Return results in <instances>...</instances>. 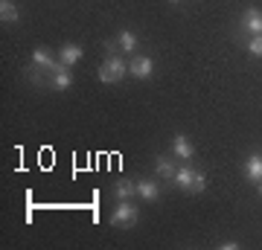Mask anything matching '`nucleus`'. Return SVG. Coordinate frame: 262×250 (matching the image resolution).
Listing matches in <instances>:
<instances>
[{
    "mask_svg": "<svg viewBox=\"0 0 262 250\" xmlns=\"http://www.w3.org/2000/svg\"><path fill=\"white\" fill-rule=\"evenodd\" d=\"M222 250H239V241H225V244H222Z\"/></svg>",
    "mask_w": 262,
    "mask_h": 250,
    "instance_id": "a211bd4d",
    "label": "nucleus"
},
{
    "mask_svg": "<svg viewBox=\"0 0 262 250\" xmlns=\"http://www.w3.org/2000/svg\"><path fill=\"white\" fill-rule=\"evenodd\" d=\"M0 20L3 24H18L20 20V12L12 0H0Z\"/></svg>",
    "mask_w": 262,
    "mask_h": 250,
    "instance_id": "2eb2a0df",
    "label": "nucleus"
},
{
    "mask_svg": "<svg viewBox=\"0 0 262 250\" xmlns=\"http://www.w3.org/2000/svg\"><path fill=\"white\" fill-rule=\"evenodd\" d=\"M82 56H84V50L79 44H61L58 47V61L64 67H76L82 61Z\"/></svg>",
    "mask_w": 262,
    "mask_h": 250,
    "instance_id": "0eeeda50",
    "label": "nucleus"
},
{
    "mask_svg": "<svg viewBox=\"0 0 262 250\" xmlns=\"http://www.w3.org/2000/svg\"><path fill=\"white\" fill-rule=\"evenodd\" d=\"M73 84V73H70V67H61V70H56V73L50 76V87L53 90H67Z\"/></svg>",
    "mask_w": 262,
    "mask_h": 250,
    "instance_id": "4468645a",
    "label": "nucleus"
},
{
    "mask_svg": "<svg viewBox=\"0 0 262 250\" xmlns=\"http://www.w3.org/2000/svg\"><path fill=\"white\" fill-rule=\"evenodd\" d=\"M137 195H140L143 201H158V198H160L158 180H151V177H140V180H137Z\"/></svg>",
    "mask_w": 262,
    "mask_h": 250,
    "instance_id": "9b49d317",
    "label": "nucleus"
},
{
    "mask_svg": "<svg viewBox=\"0 0 262 250\" xmlns=\"http://www.w3.org/2000/svg\"><path fill=\"white\" fill-rule=\"evenodd\" d=\"M155 172H158L160 180H172V177H175V163H172V157L158 154V157H155Z\"/></svg>",
    "mask_w": 262,
    "mask_h": 250,
    "instance_id": "f8f14e48",
    "label": "nucleus"
},
{
    "mask_svg": "<svg viewBox=\"0 0 262 250\" xmlns=\"http://www.w3.org/2000/svg\"><path fill=\"white\" fill-rule=\"evenodd\" d=\"M128 73L134 76V79H151V73H155V61H151L149 56H134L128 61Z\"/></svg>",
    "mask_w": 262,
    "mask_h": 250,
    "instance_id": "39448f33",
    "label": "nucleus"
},
{
    "mask_svg": "<svg viewBox=\"0 0 262 250\" xmlns=\"http://www.w3.org/2000/svg\"><path fill=\"white\" fill-rule=\"evenodd\" d=\"M125 76H128V64H125V61H122V56H117V53L105 58L102 64H99V70H96V79H99L102 84L122 82Z\"/></svg>",
    "mask_w": 262,
    "mask_h": 250,
    "instance_id": "f257e3e1",
    "label": "nucleus"
},
{
    "mask_svg": "<svg viewBox=\"0 0 262 250\" xmlns=\"http://www.w3.org/2000/svg\"><path fill=\"white\" fill-rule=\"evenodd\" d=\"M248 35H262V9H256V6L245 9L242 20H239V29H236L239 41H245Z\"/></svg>",
    "mask_w": 262,
    "mask_h": 250,
    "instance_id": "f03ea898",
    "label": "nucleus"
},
{
    "mask_svg": "<svg viewBox=\"0 0 262 250\" xmlns=\"http://www.w3.org/2000/svg\"><path fill=\"white\" fill-rule=\"evenodd\" d=\"M32 64H35L38 70H44L47 76H53L56 70H61V67H64L58 58H53V53H50L47 47H35V50H32Z\"/></svg>",
    "mask_w": 262,
    "mask_h": 250,
    "instance_id": "20e7f679",
    "label": "nucleus"
},
{
    "mask_svg": "<svg viewBox=\"0 0 262 250\" xmlns=\"http://www.w3.org/2000/svg\"><path fill=\"white\" fill-rule=\"evenodd\" d=\"M114 41H117V47H120L122 53H134V50L140 47V41H137V35H134L131 29H120V32H117V38H114Z\"/></svg>",
    "mask_w": 262,
    "mask_h": 250,
    "instance_id": "ddd939ff",
    "label": "nucleus"
},
{
    "mask_svg": "<svg viewBox=\"0 0 262 250\" xmlns=\"http://www.w3.org/2000/svg\"><path fill=\"white\" fill-rule=\"evenodd\" d=\"M204 189H207V175L195 169V177H192V189H189V192H192V195H201Z\"/></svg>",
    "mask_w": 262,
    "mask_h": 250,
    "instance_id": "f3484780",
    "label": "nucleus"
},
{
    "mask_svg": "<svg viewBox=\"0 0 262 250\" xmlns=\"http://www.w3.org/2000/svg\"><path fill=\"white\" fill-rule=\"evenodd\" d=\"M259 195H262V184H259Z\"/></svg>",
    "mask_w": 262,
    "mask_h": 250,
    "instance_id": "aec40b11",
    "label": "nucleus"
},
{
    "mask_svg": "<svg viewBox=\"0 0 262 250\" xmlns=\"http://www.w3.org/2000/svg\"><path fill=\"white\" fill-rule=\"evenodd\" d=\"M169 3H181V0H169Z\"/></svg>",
    "mask_w": 262,
    "mask_h": 250,
    "instance_id": "6ab92c4d",
    "label": "nucleus"
},
{
    "mask_svg": "<svg viewBox=\"0 0 262 250\" xmlns=\"http://www.w3.org/2000/svg\"><path fill=\"white\" fill-rule=\"evenodd\" d=\"M245 50H248L253 58H262V35H251L245 41Z\"/></svg>",
    "mask_w": 262,
    "mask_h": 250,
    "instance_id": "dca6fc26",
    "label": "nucleus"
},
{
    "mask_svg": "<svg viewBox=\"0 0 262 250\" xmlns=\"http://www.w3.org/2000/svg\"><path fill=\"white\" fill-rule=\"evenodd\" d=\"M172 151H175V157L184 160V163H189V160L195 157V146H192V140H189L187 134H175V137H172Z\"/></svg>",
    "mask_w": 262,
    "mask_h": 250,
    "instance_id": "423d86ee",
    "label": "nucleus"
},
{
    "mask_svg": "<svg viewBox=\"0 0 262 250\" xmlns=\"http://www.w3.org/2000/svg\"><path fill=\"white\" fill-rule=\"evenodd\" d=\"M137 215H140V210L131 201H117L108 221H111V227H131V224H137Z\"/></svg>",
    "mask_w": 262,
    "mask_h": 250,
    "instance_id": "7ed1b4c3",
    "label": "nucleus"
},
{
    "mask_svg": "<svg viewBox=\"0 0 262 250\" xmlns=\"http://www.w3.org/2000/svg\"><path fill=\"white\" fill-rule=\"evenodd\" d=\"M134 195H137V180L120 177V180L114 184V201H131Z\"/></svg>",
    "mask_w": 262,
    "mask_h": 250,
    "instance_id": "6e6552de",
    "label": "nucleus"
},
{
    "mask_svg": "<svg viewBox=\"0 0 262 250\" xmlns=\"http://www.w3.org/2000/svg\"><path fill=\"white\" fill-rule=\"evenodd\" d=\"M192 177H195V169L184 163V166L175 169V177H172V184L178 186L181 192H189V189H192Z\"/></svg>",
    "mask_w": 262,
    "mask_h": 250,
    "instance_id": "9d476101",
    "label": "nucleus"
},
{
    "mask_svg": "<svg viewBox=\"0 0 262 250\" xmlns=\"http://www.w3.org/2000/svg\"><path fill=\"white\" fill-rule=\"evenodd\" d=\"M245 177L253 180V184H262V154L259 151L248 154V160H245Z\"/></svg>",
    "mask_w": 262,
    "mask_h": 250,
    "instance_id": "1a4fd4ad",
    "label": "nucleus"
}]
</instances>
